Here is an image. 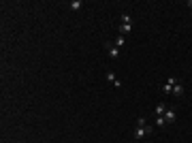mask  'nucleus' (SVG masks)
<instances>
[{"mask_svg": "<svg viewBox=\"0 0 192 143\" xmlns=\"http://www.w3.org/2000/svg\"><path fill=\"white\" fill-rule=\"evenodd\" d=\"M147 135H152V126H139L134 130V137L137 139H143V137H147Z\"/></svg>", "mask_w": 192, "mask_h": 143, "instance_id": "obj_1", "label": "nucleus"}, {"mask_svg": "<svg viewBox=\"0 0 192 143\" xmlns=\"http://www.w3.org/2000/svg\"><path fill=\"white\" fill-rule=\"evenodd\" d=\"M175 83H177V79H175V77H169L167 83L162 86V92H164V94H171V92H173V86H175Z\"/></svg>", "mask_w": 192, "mask_h": 143, "instance_id": "obj_2", "label": "nucleus"}, {"mask_svg": "<svg viewBox=\"0 0 192 143\" xmlns=\"http://www.w3.org/2000/svg\"><path fill=\"white\" fill-rule=\"evenodd\" d=\"M171 94H175V96H184V86L177 81L175 86H173V92H171Z\"/></svg>", "mask_w": 192, "mask_h": 143, "instance_id": "obj_3", "label": "nucleus"}, {"mask_svg": "<svg viewBox=\"0 0 192 143\" xmlns=\"http://www.w3.org/2000/svg\"><path fill=\"white\" fill-rule=\"evenodd\" d=\"M164 120H167V124L173 122V120H175V111H173V109H167V111H164Z\"/></svg>", "mask_w": 192, "mask_h": 143, "instance_id": "obj_4", "label": "nucleus"}, {"mask_svg": "<svg viewBox=\"0 0 192 143\" xmlns=\"http://www.w3.org/2000/svg\"><path fill=\"white\" fill-rule=\"evenodd\" d=\"M164 111H167V105H164V103H158V105H156V115H164Z\"/></svg>", "mask_w": 192, "mask_h": 143, "instance_id": "obj_5", "label": "nucleus"}, {"mask_svg": "<svg viewBox=\"0 0 192 143\" xmlns=\"http://www.w3.org/2000/svg\"><path fill=\"white\" fill-rule=\"evenodd\" d=\"M81 6H83V2H81V0H73V2H70V9H73V11H79Z\"/></svg>", "mask_w": 192, "mask_h": 143, "instance_id": "obj_6", "label": "nucleus"}, {"mask_svg": "<svg viewBox=\"0 0 192 143\" xmlns=\"http://www.w3.org/2000/svg\"><path fill=\"white\" fill-rule=\"evenodd\" d=\"M109 56H111V58H117V56H120V47H109Z\"/></svg>", "mask_w": 192, "mask_h": 143, "instance_id": "obj_7", "label": "nucleus"}, {"mask_svg": "<svg viewBox=\"0 0 192 143\" xmlns=\"http://www.w3.org/2000/svg\"><path fill=\"white\" fill-rule=\"evenodd\" d=\"M130 30H132V28H130V24H122V26H120V34H128Z\"/></svg>", "mask_w": 192, "mask_h": 143, "instance_id": "obj_8", "label": "nucleus"}, {"mask_svg": "<svg viewBox=\"0 0 192 143\" xmlns=\"http://www.w3.org/2000/svg\"><path fill=\"white\" fill-rule=\"evenodd\" d=\"M115 47H120V49L124 47V34H120V37L115 39Z\"/></svg>", "mask_w": 192, "mask_h": 143, "instance_id": "obj_9", "label": "nucleus"}, {"mask_svg": "<svg viewBox=\"0 0 192 143\" xmlns=\"http://www.w3.org/2000/svg\"><path fill=\"white\" fill-rule=\"evenodd\" d=\"M156 126H167V120H164V115H158V118H156Z\"/></svg>", "mask_w": 192, "mask_h": 143, "instance_id": "obj_10", "label": "nucleus"}, {"mask_svg": "<svg viewBox=\"0 0 192 143\" xmlns=\"http://www.w3.org/2000/svg\"><path fill=\"white\" fill-rule=\"evenodd\" d=\"M107 79H109V81H111V83H115V81H117V79H115V73H113V70H109V73H107Z\"/></svg>", "mask_w": 192, "mask_h": 143, "instance_id": "obj_11", "label": "nucleus"}, {"mask_svg": "<svg viewBox=\"0 0 192 143\" xmlns=\"http://www.w3.org/2000/svg\"><path fill=\"white\" fill-rule=\"evenodd\" d=\"M122 24H130V15H128V13L122 15Z\"/></svg>", "mask_w": 192, "mask_h": 143, "instance_id": "obj_12", "label": "nucleus"}, {"mask_svg": "<svg viewBox=\"0 0 192 143\" xmlns=\"http://www.w3.org/2000/svg\"><path fill=\"white\" fill-rule=\"evenodd\" d=\"M188 6H190V9H192V0H188Z\"/></svg>", "mask_w": 192, "mask_h": 143, "instance_id": "obj_13", "label": "nucleus"}]
</instances>
